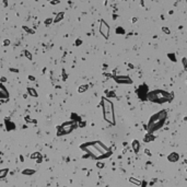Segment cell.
Masks as SVG:
<instances>
[{
    "mask_svg": "<svg viewBox=\"0 0 187 187\" xmlns=\"http://www.w3.org/2000/svg\"><path fill=\"white\" fill-rule=\"evenodd\" d=\"M10 71H12V72H19V70L14 69V68H11V69H10Z\"/></svg>",
    "mask_w": 187,
    "mask_h": 187,
    "instance_id": "obj_35",
    "label": "cell"
},
{
    "mask_svg": "<svg viewBox=\"0 0 187 187\" xmlns=\"http://www.w3.org/2000/svg\"><path fill=\"white\" fill-rule=\"evenodd\" d=\"M3 4L4 6H7V0H3Z\"/></svg>",
    "mask_w": 187,
    "mask_h": 187,
    "instance_id": "obj_38",
    "label": "cell"
},
{
    "mask_svg": "<svg viewBox=\"0 0 187 187\" xmlns=\"http://www.w3.org/2000/svg\"><path fill=\"white\" fill-rule=\"evenodd\" d=\"M6 125H7V129L8 130H13L14 128V124L12 123V122H10V120H8V119H6Z\"/></svg>",
    "mask_w": 187,
    "mask_h": 187,
    "instance_id": "obj_17",
    "label": "cell"
},
{
    "mask_svg": "<svg viewBox=\"0 0 187 187\" xmlns=\"http://www.w3.org/2000/svg\"><path fill=\"white\" fill-rule=\"evenodd\" d=\"M168 160L170 161V162H177L179 160V154L177 152H172L168 155Z\"/></svg>",
    "mask_w": 187,
    "mask_h": 187,
    "instance_id": "obj_11",
    "label": "cell"
},
{
    "mask_svg": "<svg viewBox=\"0 0 187 187\" xmlns=\"http://www.w3.org/2000/svg\"><path fill=\"white\" fill-rule=\"evenodd\" d=\"M155 139V137L154 136L152 135V133H150L149 132L148 135H146V137H145V139H143V140L146 141V142H151V141H153Z\"/></svg>",
    "mask_w": 187,
    "mask_h": 187,
    "instance_id": "obj_15",
    "label": "cell"
},
{
    "mask_svg": "<svg viewBox=\"0 0 187 187\" xmlns=\"http://www.w3.org/2000/svg\"><path fill=\"white\" fill-rule=\"evenodd\" d=\"M29 80L30 81H35V78L33 75H29Z\"/></svg>",
    "mask_w": 187,
    "mask_h": 187,
    "instance_id": "obj_33",
    "label": "cell"
},
{
    "mask_svg": "<svg viewBox=\"0 0 187 187\" xmlns=\"http://www.w3.org/2000/svg\"><path fill=\"white\" fill-rule=\"evenodd\" d=\"M8 173H9V170H8V168H2V170L0 171V178L3 179V178L7 176V174H8Z\"/></svg>",
    "mask_w": 187,
    "mask_h": 187,
    "instance_id": "obj_18",
    "label": "cell"
},
{
    "mask_svg": "<svg viewBox=\"0 0 187 187\" xmlns=\"http://www.w3.org/2000/svg\"><path fill=\"white\" fill-rule=\"evenodd\" d=\"M173 98V94L164 90H153L150 91L148 94V101L158 104H163L166 102H171Z\"/></svg>",
    "mask_w": 187,
    "mask_h": 187,
    "instance_id": "obj_3",
    "label": "cell"
},
{
    "mask_svg": "<svg viewBox=\"0 0 187 187\" xmlns=\"http://www.w3.org/2000/svg\"><path fill=\"white\" fill-rule=\"evenodd\" d=\"M112 96L115 97V93H113V92H107V97H112Z\"/></svg>",
    "mask_w": 187,
    "mask_h": 187,
    "instance_id": "obj_30",
    "label": "cell"
},
{
    "mask_svg": "<svg viewBox=\"0 0 187 187\" xmlns=\"http://www.w3.org/2000/svg\"><path fill=\"white\" fill-rule=\"evenodd\" d=\"M131 148H132L133 152L138 153L139 150H140V142H139L138 140H133L132 142H131Z\"/></svg>",
    "mask_w": 187,
    "mask_h": 187,
    "instance_id": "obj_12",
    "label": "cell"
},
{
    "mask_svg": "<svg viewBox=\"0 0 187 187\" xmlns=\"http://www.w3.org/2000/svg\"><path fill=\"white\" fill-rule=\"evenodd\" d=\"M80 148H81L83 151H85V152H87L90 156H92L94 160H104V159L107 158V156H106L105 154H103L98 149H96V147L93 145L92 142L84 143V145H82Z\"/></svg>",
    "mask_w": 187,
    "mask_h": 187,
    "instance_id": "obj_4",
    "label": "cell"
},
{
    "mask_svg": "<svg viewBox=\"0 0 187 187\" xmlns=\"http://www.w3.org/2000/svg\"><path fill=\"white\" fill-rule=\"evenodd\" d=\"M59 0H52V1H50V3H52V4H58V3H59Z\"/></svg>",
    "mask_w": 187,
    "mask_h": 187,
    "instance_id": "obj_32",
    "label": "cell"
},
{
    "mask_svg": "<svg viewBox=\"0 0 187 187\" xmlns=\"http://www.w3.org/2000/svg\"><path fill=\"white\" fill-rule=\"evenodd\" d=\"M101 105H102L104 120L110 124V125L115 126L116 120H115V112H114V104H113V102L108 97L103 96L102 101H101Z\"/></svg>",
    "mask_w": 187,
    "mask_h": 187,
    "instance_id": "obj_2",
    "label": "cell"
},
{
    "mask_svg": "<svg viewBox=\"0 0 187 187\" xmlns=\"http://www.w3.org/2000/svg\"><path fill=\"white\" fill-rule=\"evenodd\" d=\"M117 19V16H113V20H116Z\"/></svg>",
    "mask_w": 187,
    "mask_h": 187,
    "instance_id": "obj_37",
    "label": "cell"
},
{
    "mask_svg": "<svg viewBox=\"0 0 187 187\" xmlns=\"http://www.w3.org/2000/svg\"><path fill=\"white\" fill-rule=\"evenodd\" d=\"M92 143L96 147V149H98V150H100L103 154H105L107 158L112 155V151H111V149L107 148V147H106L103 142H101V141H93Z\"/></svg>",
    "mask_w": 187,
    "mask_h": 187,
    "instance_id": "obj_6",
    "label": "cell"
},
{
    "mask_svg": "<svg viewBox=\"0 0 187 187\" xmlns=\"http://www.w3.org/2000/svg\"><path fill=\"white\" fill-rule=\"evenodd\" d=\"M88 89H89V87H88L87 84H83V85H80L79 88H78V92L79 93H83V92H85Z\"/></svg>",
    "mask_w": 187,
    "mask_h": 187,
    "instance_id": "obj_19",
    "label": "cell"
},
{
    "mask_svg": "<svg viewBox=\"0 0 187 187\" xmlns=\"http://www.w3.org/2000/svg\"><path fill=\"white\" fill-rule=\"evenodd\" d=\"M1 81H2V82H4V81H6V78L2 77V78H1Z\"/></svg>",
    "mask_w": 187,
    "mask_h": 187,
    "instance_id": "obj_36",
    "label": "cell"
},
{
    "mask_svg": "<svg viewBox=\"0 0 187 187\" xmlns=\"http://www.w3.org/2000/svg\"><path fill=\"white\" fill-rule=\"evenodd\" d=\"M116 33H117V34H125V30H124L123 27H117Z\"/></svg>",
    "mask_w": 187,
    "mask_h": 187,
    "instance_id": "obj_24",
    "label": "cell"
},
{
    "mask_svg": "<svg viewBox=\"0 0 187 187\" xmlns=\"http://www.w3.org/2000/svg\"><path fill=\"white\" fill-rule=\"evenodd\" d=\"M168 57L170 58L171 61H175V62H176V56H175V54H172V53H170V54H168Z\"/></svg>",
    "mask_w": 187,
    "mask_h": 187,
    "instance_id": "obj_23",
    "label": "cell"
},
{
    "mask_svg": "<svg viewBox=\"0 0 187 187\" xmlns=\"http://www.w3.org/2000/svg\"><path fill=\"white\" fill-rule=\"evenodd\" d=\"M41 158H42V155L39 154L38 152H34V153H32V154H31V159H33V160L35 159V160L37 161L38 159H41Z\"/></svg>",
    "mask_w": 187,
    "mask_h": 187,
    "instance_id": "obj_20",
    "label": "cell"
},
{
    "mask_svg": "<svg viewBox=\"0 0 187 187\" xmlns=\"http://www.w3.org/2000/svg\"><path fill=\"white\" fill-rule=\"evenodd\" d=\"M114 80L118 84H131L132 83L131 78H129L128 75H115Z\"/></svg>",
    "mask_w": 187,
    "mask_h": 187,
    "instance_id": "obj_9",
    "label": "cell"
},
{
    "mask_svg": "<svg viewBox=\"0 0 187 187\" xmlns=\"http://www.w3.org/2000/svg\"><path fill=\"white\" fill-rule=\"evenodd\" d=\"M23 30H25V31H26V32H29V33H31V34L33 33V31H32V30H30V29H29V27H27V26H23Z\"/></svg>",
    "mask_w": 187,
    "mask_h": 187,
    "instance_id": "obj_31",
    "label": "cell"
},
{
    "mask_svg": "<svg viewBox=\"0 0 187 187\" xmlns=\"http://www.w3.org/2000/svg\"><path fill=\"white\" fill-rule=\"evenodd\" d=\"M82 44V39H77L75 41V46H80Z\"/></svg>",
    "mask_w": 187,
    "mask_h": 187,
    "instance_id": "obj_29",
    "label": "cell"
},
{
    "mask_svg": "<svg viewBox=\"0 0 187 187\" xmlns=\"http://www.w3.org/2000/svg\"><path fill=\"white\" fill-rule=\"evenodd\" d=\"M10 39H4V42H3V46H8V45H10Z\"/></svg>",
    "mask_w": 187,
    "mask_h": 187,
    "instance_id": "obj_28",
    "label": "cell"
},
{
    "mask_svg": "<svg viewBox=\"0 0 187 187\" xmlns=\"http://www.w3.org/2000/svg\"><path fill=\"white\" fill-rule=\"evenodd\" d=\"M129 181L131 182V183H135V184H137V185H140V184H141V182H139V181H136L135 178H130Z\"/></svg>",
    "mask_w": 187,
    "mask_h": 187,
    "instance_id": "obj_27",
    "label": "cell"
},
{
    "mask_svg": "<svg viewBox=\"0 0 187 187\" xmlns=\"http://www.w3.org/2000/svg\"><path fill=\"white\" fill-rule=\"evenodd\" d=\"M35 173V170H32V168H25V170L22 171V174L23 175H33Z\"/></svg>",
    "mask_w": 187,
    "mask_h": 187,
    "instance_id": "obj_16",
    "label": "cell"
},
{
    "mask_svg": "<svg viewBox=\"0 0 187 187\" xmlns=\"http://www.w3.org/2000/svg\"><path fill=\"white\" fill-rule=\"evenodd\" d=\"M77 127V123L71 120V122H66L64 123L61 126H59L58 127V132L57 135L58 136H65V135H68V133H70L71 131L75 129V128Z\"/></svg>",
    "mask_w": 187,
    "mask_h": 187,
    "instance_id": "obj_5",
    "label": "cell"
},
{
    "mask_svg": "<svg viewBox=\"0 0 187 187\" xmlns=\"http://www.w3.org/2000/svg\"><path fill=\"white\" fill-rule=\"evenodd\" d=\"M182 64H183L184 69L187 70V59H186V58H183V59H182Z\"/></svg>",
    "mask_w": 187,
    "mask_h": 187,
    "instance_id": "obj_25",
    "label": "cell"
},
{
    "mask_svg": "<svg viewBox=\"0 0 187 187\" xmlns=\"http://www.w3.org/2000/svg\"><path fill=\"white\" fill-rule=\"evenodd\" d=\"M9 96L10 95H9L8 90L6 89L3 83H1V84H0V98H1V100H8Z\"/></svg>",
    "mask_w": 187,
    "mask_h": 187,
    "instance_id": "obj_10",
    "label": "cell"
},
{
    "mask_svg": "<svg viewBox=\"0 0 187 187\" xmlns=\"http://www.w3.org/2000/svg\"><path fill=\"white\" fill-rule=\"evenodd\" d=\"M64 16H65V12H64V11H61V12H59V13H57L56 18L54 19V23H59V22L61 21L62 19H64Z\"/></svg>",
    "mask_w": 187,
    "mask_h": 187,
    "instance_id": "obj_13",
    "label": "cell"
},
{
    "mask_svg": "<svg viewBox=\"0 0 187 187\" xmlns=\"http://www.w3.org/2000/svg\"><path fill=\"white\" fill-rule=\"evenodd\" d=\"M96 165H97L100 168H102L103 166H104V164H103V163H96Z\"/></svg>",
    "mask_w": 187,
    "mask_h": 187,
    "instance_id": "obj_34",
    "label": "cell"
},
{
    "mask_svg": "<svg viewBox=\"0 0 187 187\" xmlns=\"http://www.w3.org/2000/svg\"><path fill=\"white\" fill-rule=\"evenodd\" d=\"M162 31L165 33V34H168V35H170L171 34V31H170V29L168 27H165V26H163L162 27Z\"/></svg>",
    "mask_w": 187,
    "mask_h": 187,
    "instance_id": "obj_26",
    "label": "cell"
},
{
    "mask_svg": "<svg viewBox=\"0 0 187 187\" xmlns=\"http://www.w3.org/2000/svg\"><path fill=\"white\" fill-rule=\"evenodd\" d=\"M53 22H54V19H53V18H48V19H46V20L44 21V24L46 25V26H49V25L52 24Z\"/></svg>",
    "mask_w": 187,
    "mask_h": 187,
    "instance_id": "obj_21",
    "label": "cell"
},
{
    "mask_svg": "<svg viewBox=\"0 0 187 187\" xmlns=\"http://www.w3.org/2000/svg\"><path fill=\"white\" fill-rule=\"evenodd\" d=\"M100 33L105 39H107L110 37V25L104 20L100 21Z\"/></svg>",
    "mask_w": 187,
    "mask_h": 187,
    "instance_id": "obj_7",
    "label": "cell"
},
{
    "mask_svg": "<svg viewBox=\"0 0 187 187\" xmlns=\"http://www.w3.org/2000/svg\"><path fill=\"white\" fill-rule=\"evenodd\" d=\"M24 56L27 58L29 60H32L33 59V56H32V54L29 52V50H24Z\"/></svg>",
    "mask_w": 187,
    "mask_h": 187,
    "instance_id": "obj_22",
    "label": "cell"
},
{
    "mask_svg": "<svg viewBox=\"0 0 187 187\" xmlns=\"http://www.w3.org/2000/svg\"><path fill=\"white\" fill-rule=\"evenodd\" d=\"M27 93H29V95H31V96H33V97H37V96H38L36 90L33 89V88H27Z\"/></svg>",
    "mask_w": 187,
    "mask_h": 187,
    "instance_id": "obj_14",
    "label": "cell"
},
{
    "mask_svg": "<svg viewBox=\"0 0 187 187\" xmlns=\"http://www.w3.org/2000/svg\"><path fill=\"white\" fill-rule=\"evenodd\" d=\"M137 93H138V96L141 101H146L148 100V94H149V91H148V87L146 84H142L139 87V89L137 90Z\"/></svg>",
    "mask_w": 187,
    "mask_h": 187,
    "instance_id": "obj_8",
    "label": "cell"
},
{
    "mask_svg": "<svg viewBox=\"0 0 187 187\" xmlns=\"http://www.w3.org/2000/svg\"><path fill=\"white\" fill-rule=\"evenodd\" d=\"M166 118H168V113H166V111H164V110L155 113V114H153L150 117V119H149L148 131L150 133H152L156 130L161 129L166 122Z\"/></svg>",
    "mask_w": 187,
    "mask_h": 187,
    "instance_id": "obj_1",
    "label": "cell"
}]
</instances>
